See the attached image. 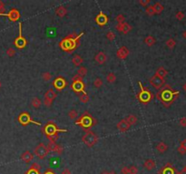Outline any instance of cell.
<instances>
[{
  "label": "cell",
  "mask_w": 186,
  "mask_h": 174,
  "mask_svg": "<svg viewBox=\"0 0 186 174\" xmlns=\"http://www.w3.org/2000/svg\"><path fill=\"white\" fill-rule=\"evenodd\" d=\"M44 131H45V133L46 134V136L48 138V140H49V142H56L58 140V132H67L66 129H64V130H62V129H58L56 126V124L55 123H53L51 122H48L45 129H44Z\"/></svg>",
  "instance_id": "cell-1"
},
{
  "label": "cell",
  "mask_w": 186,
  "mask_h": 174,
  "mask_svg": "<svg viewBox=\"0 0 186 174\" xmlns=\"http://www.w3.org/2000/svg\"><path fill=\"white\" fill-rule=\"evenodd\" d=\"M83 34H84V33H81L80 34H78V36L75 39L69 38V37L66 36L60 43L61 48L63 49L64 51H67V52L72 51L73 49H75L76 47L77 44H79V42H78V40H79V39L81 38V36H83Z\"/></svg>",
  "instance_id": "cell-2"
},
{
  "label": "cell",
  "mask_w": 186,
  "mask_h": 174,
  "mask_svg": "<svg viewBox=\"0 0 186 174\" xmlns=\"http://www.w3.org/2000/svg\"><path fill=\"white\" fill-rule=\"evenodd\" d=\"M83 142L88 147H92L97 142V136L92 131H87L82 138Z\"/></svg>",
  "instance_id": "cell-3"
},
{
  "label": "cell",
  "mask_w": 186,
  "mask_h": 174,
  "mask_svg": "<svg viewBox=\"0 0 186 174\" xmlns=\"http://www.w3.org/2000/svg\"><path fill=\"white\" fill-rule=\"evenodd\" d=\"M139 85L141 87V92L139 93L138 96H137V97H138V99L142 103H147V102H149L151 99L153 98V94H152L151 92H149V91L146 90V89H144L140 82H139Z\"/></svg>",
  "instance_id": "cell-4"
},
{
  "label": "cell",
  "mask_w": 186,
  "mask_h": 174,
  "mask_svg": "<svg viewBox=\"0 0 186 174\" xmlns=\"http://www.w3.org/2000/svg\"><path fill=\"white\" fill-rule=\"evenodd\" d=\"M49 152L48 149L46 147V145H45V143H39L38 145L35 148V154L39 158L43 160L46 157V155Z\"/></svg>",
  "instance_id": "cell-5"
},
{
  "label": "cell",
  "mask_w": 186,
  "mask_h": 174,
  "mask_svg": "<svg viewBox=\"0 0 186 174\" xmlns=\"http://www.w3.org/2000/svg\"><path fill=\"white\" fill-rule=\"evenodd\" d=\"M15 46L18 49H23L26 46V40L22 36V23H19V36L15 39Z\"/></svg>",
  "instance_id": "cell-6"
},
{
  "label": "cell",
  "mask_w": 186,
  "mask_h": 174,
  "mask_svg": "<svg viewBox=\"0 0 186 174\" xmlns=\"http://www.w3.org/2000/svg\"><path fill=\"white\" fill-rule=\"evenodd\" d=\"M18 122H20L22 125H26L28 123H34V124H36V125H41L42 124L38 122H35V121L31 120L30 114L28 112H22L18 117Z\"/></svg>",
  "instance_id": "cell-7"
},
{
  "label": "cell",
  "mask_w": 186,
  "mask_h": 174,
  "mask_svg": "<svg viewBox=\"0 0 186 174\" xmlns=\"http://www.w3.org/2000/svg\"><path fill=\"white\" fill-rule=\"evenodd\" d=\"M75 123L77 124H79V125H81L82 127H84V128H89L91 127L93 124V119L90 115H85V114H84L80 119H78V120L75 122Z\"/></svg>",
  "instance_id": "cell-8"
},
{
  "label": "cell",
  "mask_w": 186,
  "mask_h": 174,
  "mask_svg": "<svg viewBox=\"0 0 186 174\" xmlns=\"http://www.w3.org/2000/svg\"><path fill=\"white\" fill-rule=\"evenodd\" d=\"M0 16H5V17H7L9 18L10 21H17L19 18H20V13L18 12L17 9L16 8H13L9 11L7 14H4V15H0Z\"/></svg>",
  "instance_id": "cell-9"
},
{
  "label": "cell",
  "mask_w": 186,
  "mask_h": 174,
  "mask_svg": "<svg viewBox=\"0 0 186 174\" xmlns=\"http://www.w3.org/2000/svg\"><path fill=\"white\" fill-rule=\"evenodd\" d=\"M150 83H151V84H152V85H153L154 88L159 89V88H161L162 85H163V79L161 78V77H159L158 75H156V74H155V75H154L153 77L150 79Z\"/></svg>",
  "instance_id": "cell-10"
},
{
  "label": "cell",
  "mask_w": 186,
  "mask_h": 174,
  "mask_svg": "<svg viewBox=\"0 0 186 174\" xmlns=\"http://www.w3.org/2000/svg\"><path fill=\"white\" fill-rule=\"evenodd\" d=\"M66 84H67L66 81L63 77H58L54 81V86L57 90H62V89H64L66 86Z\"/></svg>",
  "instance_id": "cell-11"
},
{
  "label": "cell",
  "mask_w": 186,
  "mask_h": 174,
  "mask_svg": "<svg viewBox=\"0 0 186 174\" xmlns=\"http://www.w3.org/2000/svg\"><path fill=\"white\" fill-rule=\"evenodd\" d=\"M116 29L119 32H122L124 34H127L129 31H131L132 26H130L129 24H127L126 22H124V23H121V24H117Z\"/></svg>",
  "instance_id": "cell-12"
},
{
  "label": "cell",
  "mask_w": 186,
  "mask_h": 174,
  "mask_svg": "<svg viewBox=\"0 0 186 174\" xmlns=\"http://www.w3.org/2000/svg\"><path fill=\"white\" fill-rule=\"evenodd\" d=\"M95 21L99 26H105V24L108 22V17H107L106 15H105L103 12H100L98 16L95 17Z\"/></svg>",
  "instance_id": "cell-13"
},
{
  "label": "cell",
  "mask_w": 186,
  "mask_h": 174,
  "mask_svg": "<svg viewBox=\"0 0 186 174\" xmlns=\"http://www.w3.org/2000/svg\"><path fill=\"white\" fill-rule=\"evenodd\" d=\"M130 127H131V125L125 121V119H124V120L120 121V122H118V124H117V128H118V130L121 131V132H126V131H128L129 129H130Z\"/></svg>",
  "instance_id": "cell-14"
},
{
  "label": "cell",
  "mask_w": 186,
  "mask_h": 174,
  "mask_svg": "<svg viewBox=\"0 0 186 174\" xmlns=\"http://www.w3.org/2000/svg\"><path fill=\"white\" fill-rule=\"evenodd\" d=\"M129 54V49L126 46H122L118 51H117V56L120 59H124L128 56Z\"/></svg>",
  "instance_id": "cell-15"
},
{
  "label": "cell",
  "mask_w": 186,
  "mask_h": 174,
  "mask_svg": "<svg viewBox=\"0 0 186 174\" xmlns=\"http://www.w3.org/2000/svg\"><path fill=\"white\" fill-rule=\"evenodd\" d=\"M33 159H34V156H33V154L29 152V151H26L24 152L22 155H21V160L24 161V162H26V163H30L32 161H33Z\"/></svg>",
  "instance_id": "cell-16"
},
{
  "label": "cell",
  "mask_w": 186,
  "mask_h": 174,
  "mask_svg": "<svg viewBox=\"0 0 186 174\" xmlns=\"http://www.w3.org/2000/svg\"><path fill=\"white\" fill-rule=\"evenodd\" d=\"M84 83H83V82H76V83H73V85H72V88H73V90L75 91L76 93H83V92H85L84 90Z\"/></svg>",
  "instance_id": "cell-17"
},
{
  "label": "cell",
  "mask_w": 186,
  "mask_h": 174,
  "mask_svg": "<svg viewBox=\"0 0 186 174\" xmlns=\"http://www.w3.org/2000/svg\"><path fill=\"white\" fill-rule=\"evenodd\" d=\"M95 61L98 63V64H103L105 63L106 59H107V56H105V54L104 52H99V53L95 56Z\"/></svg>",
  "instance_id": "cell-18"
},
{
  "label": "cell",
  "mask_w": 186,
  "mask_h": 174,
  "mask_svg": "<svg viewBox=\"0 0 186 174\" xmlns=\"http://www.w3.org/2000/svg\"><path fill=\"white\" fill-rule=\"evenodd\" d=\"M144 167L146 169L147 171H152L155 168V162L154 160H151V159H148L146 160L144 163Z\"/></svg>",
  "instance_id": "cell-19"
},
{
  "label": "cell",
  "mask_w": 186,
  "mask_h": 174,
  "mask_svg": "<svg viewBox=\"0 0 186 174\" xmlns=\"http://www.w3.org/2000/svg\"><path fill=\"white\" fill-rule=\"evenodd\" d=\"M56 93L54 91V89H49L46 93H45V99H47V100H51L54 101L56 98Z\"/></svg>",
  "instance_id": "cell-20"
},
{
  "label": "cell",
  "mask_w": 186,
  "mask_h": 174,
  "mask_svg": "<svg viewBox=\"0 0 186 174\" xmlns=\"http://www.w3.org/2000/svg\"><path fill=\"white\" fill-rule=\"evenodd\" d=\"M72 63L74 64V65L79 66L83 63V58L79 56V54H75V56H73V58H72Z\"/></svg>",
  "instance_id": "cell-21"
},
{
  "label": "cell",
  "mask_w": 186,
  "mask_h": 174,
  "mask_svg": "<svg viewBox=\"0 0 186 174\" xmlns=\"http://www.w3.org/2000/svg\"><path fill=\"white\" fill-rule=\"evenodd\" d=\"M67 13V10H66V8L65 7H63V6H60V7H58L56 8V14L57 15L58 17H65Z\"/></svg>",
  "instance_id": "cell-22"
},
{
  "label": "cell",
  "mask_w": 186,
  "mask_h": 174,
  "mask_svg": "<svg viewBox=\"0 0 186 174\" xmlns=\"http://www.w3.org/2000/svg\"><path fill=\"white\" fill-rule=\"evenodd\" d=\"M125 121L128 122L130 125H134V124L137 122V118L136 116L133 115V114H130V115H128L125 118Z\"/></svg>",
  "instance_id": "cell-23"
},
{
  "label": "cell",
  "mask_w": 186,
  "mask_h": 174,
  "mask_svg": "<svg viewBox=\"0 0 186 174\" xmlns=\"http://www.w3.org/2000/svg\"><path fill=\"white\" fill-rule=\"evenodd\" d=\"M79 99H80V101L82 103H86L89 102V95L87 94V93L85 92H83V93H80L79 94Z\"/></svg>",
  "instance_id": "cell-24"
},
{
  "label": "cell",
  "mask_w": 186,
  "mask_h": 174,
  "mask_svg": "<svg viewBox=\"0 0 186 174\" xmlns=\"http://www.w3.org/2000/svg\"><path fill=\"white\" fill-rule=\"evenodd\" d=\"M41 103H42V101L39 98H37V97H35V98L32 99V105H33V107L38 109L39 107L41 106Z\"/></svg>",
  "instance_id": "cell-25"
},
{
  "label": "cell",
  "mask_w": 186,
  "mask_h": 174,
  "mask_svg": "<svg viewBox=\"0 0 186 174\" xmlns=\"http://www.w3.org/2000/svg\"><path fill=\"white\" fill-rule=\"evenodd\" d=\"M57 145H58V144H56V142H49L47 145H46V147H47L48 151H49V152H55Z\"/></svg>",
  "instance_id": "cell-26"
},
{
  "label": "cell",
  "mask_w": 186,
  "mask_h": 174,
  "mask_svg": "<svg viewBox=\"0 0 186 174\" xmlns=\"http://www.w3.org/2000/svg\"><path fill=\"white\" fill-rule=\"evenodd\" d=\"M144 42H145L146 44H147V46H154V43H155V39H154L153 36H147V37H146V38L144 39Z\"/></svg>",
  "instance_id": "cell-27"
},
{
  "label": "cell",
  "mask_w": 186,
  "mask_h": 174,
  "mask_svg": "<svg viewBox=\"0 0 186 174\" xmlns=\"http://www.w3.org/2000/svg\"><path fill=\"white\" fill-rule=\"evenodd\" d=\"M106 80H107V82H109V83H115V80H116L115 74L114 73H109L106 75Z\"/></svg>",
  "instance_id": "cell-28"
},
{
  "label": "cell",
  "mask_w": 186,
  "mask_h": 174,
  "mask_svg": "<svg viewBox=\"0 0 186 174\" xmlns=\"http://www.w3.org/2000/svg\"><path fill=\"white\" fill-rule=\"evenodd\" d=\"M86 73H87V69L85 66H81L79 69H78V71H77V74L79 76H81V77L85 76Z\"/></svg>",
  "instance_id": "cell-29"
},
{
  "label": "cell",
  "mask_w": 186,
  "mask_h": 174,
  "mask_svg": "<svg viewBox=\"0 0 186 174\" xmlns=\"http://www.w3.org/2000/svg\"><path fill=\"white\" fill-rule=\"evenodd\" d=\"M46 34H47V36H49V37H54L56 34V30L55 28H53V27H49V28H47Z\"/></svg>",
  "instance_id": "cell-30"
},
{
  "label": "cell",
  "mask_w": 186,
  "mask_h": 174,
  "mask_svg": "<svg viewBox=\"0 0 186 174\" xmlns=\"http://www.w3.org/2000/svg\"><path fill=\"white\" fill-rule=\"evenodd\" d=\"M157 150H158V152H164L165 151H166V149H167V146H166V144H164L163 142H161V143H159L158 145H157Z\"/></svg>",
  "instance_id": "cell-31"
},
{
  "label": "cell",
  "mask_w": 186,
  "mask_h": 174,
  "mask_svg": "<svg viewBox=\"0 0 186 174\" xmlns=\"http://www.w3.org/2000/svg\"><path fill=\"white\" fill-rule=\"evenodd\" d=\"M154 12L159 14V13L163 9V7L162 6V5H161L160 3L157 2V3H155V4L154 5Z\"/></svg>",
  "instance_id": "cell-32"
},
{
  "label": "cell",
  "mask_w": 186,
  "mask_h": 174,
  "mask_svg": "<svg viewBox=\"0 0 186 174\" xmlns=\"http://www.w3.org/2000/svg\"><path fill=\"white\" fill-rule=\"evenodd\" d=\"M156 75H158L159 77H161V78H163V77L166 75V71L164 70L163 68H159L158 70H157V73H156Z\"/></svg>",
  "instance_id": "cell-33"
},
{
  "label": "cell",
  "mask_w": 186,
  "mask_h": 174,
  "mask_svg": "<svg viewBox=\"0 0 186 174\" xmlns=\"http://www.w3.org/2000/svg\"><path fill=\"white\" fill-rule=\"evenodd\" d=\"M146 14L149 15V16H153V15L155 14L154 12V6H148L146 7V10H145Z\"/></svg>",
  "instance_id": "cell-34"
},
{
  "label": "cell",
  "mask_w": 186,
  "mask_h": 174,
  "mask_svg": "<svg viewBox=\"0 0 186 174\" xmlns=\"http://www.w3.org/2000/svg\"><path fill=\"white\" fill-rule=\"evenodd\" d=\"M68 116H69V118L71 119V120H74V119L78 117V113H77V112L75 110H71L69 112V113H68Z\"/></svg>",
  "instance_id": "cell-35"
},
{
  "label": "cell",
  "mask_w": 186,
  "mask_h": 174,
  "mask_svg": "<svg viewBox=\"0 0 186 174\" xmlns=\"http://www.w3.org/2000/svg\"><path fill=\"white\" fill-rule=\"evenodd\" d=\"M94 85L95 88H100L103 85V80L101 78H96L94 81Z\"/></svg>",
  "instance_id": "cell-36"
},
{
  "label": "cell",
  "mask_w": 186,
  "mask_h": 174,
  "mask_svg": "<svg viewBox=\"0 0 186 174\" xmlns=\"http://www.w3.org/2000/svg\"><path fill=\"white\" fill-rule=\"evenodd\" d=\"M42 78L44 79V81H49L51 80V78H52V75H51V73H48V72H45L43 74H42Z\"/></svg>",
  "instance_id": "cell-37"
},
{
  "label": "cell",
  "mask_w": 186,
  "mask_h": 174,
  "mask_svg": "<svg viewBox=\"0 0 186 174\" xmlns=\"http://www.w3.org/2000/svg\"><path fill=\"white\" fill-rule=\"evenodd\" d=\"M139 171H138V168L136 166H130L129 167V174H138Z\"/></svg>",
  "instance_id": "cell-38"
},
{
  "label": "cell",
  "mask_w": 186,
  "mask_h": 174,
  "mask_svg": "<svg viewBox=\"0 0 186 174\" xmlns=\"http://www.w3.org/2000/svg\"><path fill=\"white\" fill-rule=\"evenodd\" d=\"M124 20H125V18H124V15L120 14V15H118V16L116 17V21H117V23H118V24L124 23Z\"/></svg>",
  "instance_id": "cell-39"
},
{
  "label": "cell",
  "mask_w": 186,
  "mask_h": 174,
  "mask_svg": "<svg viewBox=\"0 0 186 174\" xmlns=\"http://www.w3.org/2000/svg\"><path fill=\"white\" fill-rule=\"evenodd\" d=\"M106 38L108 39V40L110 41H113V40H115V34L114 32H108L106 34Z\"/></svg>",
  "instance_id": "cell-40"
},
{
  "label": "cell",
  "mask_w": 186,
  "mask_h": 174,
  "mask_svg": "<svg viewBox=\"0 0 186 174\" xmlns=\"http://www.w3.org/2000/svg\"><path fill=\"white\" fill-rule=\"evenodd\" d=\"M4 14H6V7H5L4 2L0 0V15H4Z\"/></svg>",
  "instance_id": "cell-41"
},
{
  "label": "cell",
  "mask_w": 186,
  "mask_h": 174,
  "mask_svg": "<svg viewBox=\"0 0 186 174\" xmlns=\"http://www.w3.org/2000/svg\"><path fill=\"white\" fill-rule=\"evenodd\" d=\"M15 54H16V51H15V49L13 48H8L7 51V54L9 56V57H12L15 56Z\"/></svg>",
  "instance_id": "cell-42"
},
{
  "label": "cell",
  "mask_w": 186,
  "mask_h": 174,
  "mask_svg": "<svg viewBox=\"0 0 186 174\" xmlns=\"http://www.w3.org/2000/svg\"><path fill=\"white\" fill-rule=\"evenodd\" d=\"M26 174H40V172H39V171H37V170H35V169L30 168V169H29V170L26 172Z\"/></svg>",
  "instance_id": "cell-43"
},
{
  "label": "cell",
  "mask_w": 186,
  "mask_h": 174,
  "mask_svg": "<svg viewBox=\"0 0 186 174\" xmlns=\"http://www.w3.org/2000/svg\"><path fill=\"white\" fill-rule=\"evenodd\" d=\"M73 83H76V82H82V80H83V77H81V76H79L78 74H76V75H75L74 77H73Z\"/></svg>",
  "instance_id": "cell-44"
},
{
  "label": "cell",
  "mask_w": 186,
  "mask_h": 174,
  "mask_svg": "<svg viewBox=\"0 0 186 174\" xmlns=\"http://www.w3.org/2000/svg\"><path fill=\"white\" fill-rule=\"evenodd\" d=\"M64 152V150H63V147L61 146V145H59V144H58L57 145V147H56V151H55V152H56L57 154H62V152Z\"/></svg>",
  "instance_id": "cell-45"
},
{
  "label": "cell",
  "mask_w": 186,
  "mask_h": 174,
  "mask_svg": "<svg viewBox=\"0 0 186 174\" xmlns=\"http://www.w3.org/2000/svg\"><path fill=\"white\" fill-rule=\"evenodd\" d=\"M30 168H32V169H35V170H37V171H39L40 170V168H41V166L39 165L38 163H36V162H35V163H32L31 164V166H30Z\"/></svg>",
  "instance_id": "cell-46"
},
{
  "label": "cell",
  "mask_w": 186,
  "mask_h": 174,
  "mask_svg": "<svg viewBox=\"0 0 186 174\" xmlns=\"http://www.w3.org/2000/svg\"><path fill=\"white\" fill-rule=\"evenodd\" d=\"M122 174H129V168L128 167H123L121 169Z\"/></svg>",
  "instance_id": "cell-47"
},
{
  "label": "cell",
  "mask_w": 186,
  "mask_h": 174,
  "mask_svg": "<svg viewBox=\"0 0 186 174\" xmlns=\"http://www.w3.org/2000/svg\"><path fill=\"white\" fill-rule=\"evenodd\" d=\"M139 3H140V5H142V6H143L144 7H147V5L150 3V1H149V0H145V1H143V0H140Z\"/></svg>",
  "instance_id": "cell-48"
},
{
  "label": "cell",
  "mask_w": 186,
  "mask_h": 174,
  "mask_svg": "<svg viewBox=\"0 0 186 174\" xmlns=\"http://www.w3.org/2000/svg\"><path fill=\"white\" fill-rule=\"evenodd\" d=\"M52 103H53V101H51V100H47V99H45V100H44V103H45V105L47 107L51 106Z\"/></svg>",
  "instance_id": "cell-49"
},
{
  "label": "cell",
  "mask_w": 186,
  "mask_h": 174,
  "mask_svg": "<svg viewBox=\"0 0 186 174\" xmlns=\"http://www.w3.org/2000/svg\"><path fill=\"white\" fill-rule=\"evenodd\" d=\"M61 174H71V171L69 170V169L66 168L61 171Z\"/></svg>",
  "instance_id": "cell-50"
},
{
  "label": "cell",
  "mask_w": 186,
  "mask_h": 174,
  "mask_svg": "<svg viewBox=\"0 0 186 174\" xmlns=\"http://www.w3.org/2000/svg\"><path fill=\"white\" fill-rule=\"evenodd\" d=\"M44 174H56V173L54 172V171H52L51 169H47V170L44 172Z\"/></svg>",
  "instance_id": "cell-51"
},
{
  "label": "cell",
  "mask_w": 186,
  "mask_h": 174,
  "mask_svg": "<svg viewBox=\"0 0 186 174\" xmlns=\"http://www.w3.org/2000/svg\"><path fill=\"white\" fill-rule=\"evenodd\" d=\"M1 86H2V84H1V83H0V88H1Z\"/></svg>",
  "instance_id": "cell-52"
},
{
  "label": "cell",
  "mask_w": 186,
  "mask_h": 174,
  "mask_svg": "<svg viewBox=\"0 0 186 174\" xmlns=\"http://www.w3.org/2000/svg\"><path fill=\"white\" fill-rule=\"evenodd\" d=\"M109 174H115V173H110V172H109Z\"/></svg>",
  "instance_id": "cell-53"
}]
</instances>
